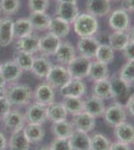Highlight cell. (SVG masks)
Listing matches in <instances>:
<instances>
[{"mask_svg": "<svg viewBox=\"0 0 134 150\" xmlns=\"http://www.w3.org/2000/svg\"><path fill=\"white\" fill-rule=\"evenodd\" d=\"M133 98H134V84H129L127 89H126L122 94H120L118 97L114 98L113 100L115 104H117V105L121 106V107L126 109L129 102H130Z\"/></svg>", "mask_w": 134, "mask_h": 150, "instance_id": "60d3db41", "label": "cell"}, {"mask_svg": "<svg viewBox=\"0 0 134 150\" xmlns=\"http://www.w3.org/2000/svg\"><path fill=\"white\" fill-rule=\"evenodd\" d=\"M110 1H118V0H110Z\"/></svg>", "mask_w": 134, "mask_h": 150, "instance_id": "6f0895ef", "label": "cell"}, {"mask_svg": "<svg viewBox=\"0 0 134 150\" xmlns=\"http://www.w3.org/2000/svg\"><path fill=\"white\" fill-rule=\"evenodd\" d=\"M26 123H35V124H43L47 120V111L45 106L33 102L29 104L26 112L24 113Z\"/></svg>", "mask_w": 134, "mask_h": 150, "instance_id": "9a60e30c", "label": "cell"}, {"mask_svg": "<svg viewBox=\"0 0 134 150\" xmlns=\"http://www.w3.org/2000/svg\"><path fill=\"white\" fill-rule=\"evenodd\" d=\"M23 132L30 144L42 141V139L45 136V130L42 127V124L26 123L23 128Z\"/></svg>", "mask_w": 134, "mask_h": 150, "instance_id": "484cf974", "label": "cell"}, {"mask_svg": "<svg viewBox=\"0 0 134 150\" xmlns=\"http://www.w3.org/2000/svg\"><path fill=\"white\" fill-rule=\"evenodd\" d=\"M1 64H2V63H1V62H0V68H1Z\"/></svg>", "mask_w": 134, "mask_h": 150, "instance_id": "91938a15", "label": "cell"}, {"mask_svg": "<svg viewBox=\"0 0 134 150\" xmlns=\"http://www.w3.org/2000/svg\"><path fill=\"white\" fill-rule=\"evenodd\" d=\"M98 47H99V43L95 36L80 37L79 40L77 41L76 51L78 55L85 56L89 58V59L93 60Z\"/></svg>", "mask_w": 134, "mask_h": 150, "instance_id": "30bf717a", "label": "cell"}, {"mask_svg": "<svg viewBox=\"0 0 134 150\" xmlns=\"http://www.w3.org/2000/svg\"><path fill=\"white\" fill-rule=\"evenodd\" d=\"M0 73L3 75L4 79L6 80L7 85L8 84H13L18 81V79L22 76L23 71L20 67L16 64V62L12 60H7L1 64L0 68Z\"/></svg>", "mask_w": 134, "mask_h": 150, "instance_id": "e0dca14e", "label": "cell"}, {"mask_svg": "<svg viewBox=\"0 0 134 150\" xmlns=\"http://www.w3.org/2000/svg\"><path fill=\"white\" fill-rule=\"evenodd\" d=\"M86 12L96 18L108 16L111 12L110 0H87L85 4Z\"/></svg>", "mask_w": 134, "mask_h": 150, "instance_id": "5bb4252c", "label": "cell"}, {"mask_svg": "<svg viewBox=\"0 0 134 150\" xmlns=\"http://www.w3.org/2000/svg\"><path fill=\"white\" fill-rule=\"evenodd\" d=\"M13 22L10 17L1 18L0 20V46L7 47L13 41Z\"/></svg>", "mask_w": 134, "mask_h": 150, "instance_id": "7402d4cb", "label": "cell"}, {"mask_svg": "<svg viewBox=\"0 0 134 150\" xmlns=\"http://www.w3.org/2000/svg\"><path fill=\"white\" fill-rule=\"evenodd\" d=\"M87 86L83 79L70 78L59 89L60 95L64 97H82L85 95Z\"/></svg>", "mask_w": 134, "mask_h": 150, "instance_id": "ba28073f", "label": "cell"}, {"mask_svg": "<svg viewBox=\"0 0 134 150\" xmlns=\"http://www.w3.org/2000/svg\"><path fill=\"white\" fill-rule=\"evenodd\" d=\"M130 42L127 31H112L109 34L108 44L114 51H122Z\"/></svg>", "mask_w": 134, "mask_h": 150, "instance_id": "83f0119b", "label": "cell"}, {"mask_svg": "<svg viewBox=\"0 0 134 150\" xmlns=\"http://www.w3.org/2000/svg\"><path fill=\"white\" fill-rule=\"evenodd\" d=\"M91 61L92 60L89 59V58L77 54V56L66 65L67 70L69 72L71 78H87L90 65H91Z\"/></svg>", "mask_w": 134, "mask_h": 150, "instance_id": "277c9868", "label": "cell"}, {"mask_svg": "<svg viewBox=\"0 0 134 150\" xmlns=\"http://www.w3.org/2000/svg\"><path fill=\"white\" fill-rule=\"evenodd\" d=\"M71 123L76 131L89 133L93 131L96 126V118L90 115L89 113L82 111L79 114L72 116Z\"/></svg>", "mask_w": 134, "mask_h": 150, "instance_id": "7c38bea8", "label": "cell"}, {"mask_svg": "<svg viewBox=\"0 0 134 150\" xmlns=\"http://www.w3.org/2000/svg\"><path fill=\"white\" fill-rule=\"evenodd\" d=\"M111 140L103 133L96 132L90 135V150H109Z\"/></svg>", "mask_w": 134, "mask_h": 150, "instance_id": "836d02e7", "label": "cell"}, {"mask_svg": "<svg viewBox=\"0 0 134 150\" xmlns=\"http://www.w3.org/2000/svg\"><path fill=\"white\" fill-rule=\"evenodd\" d=\"M110 80V86H111V98H116L118 97L120 94H122L124 91L127 89L129 86V83L125 82L123 79H121L117 74L112 76L111 78H109Z\"/></svg>", "mask_w": 134, "mask_h": 150, "instance_id": "74e56055", "label": "cell"}, {"mask_svg": "<svg viewBox=\"0 0 134 150\" xmlns=\"http://www.w3.org/2000/svg\"><path fill=\"white\" fill-rule=\"evenodd\" d=\"M20 8V0H0V13L6 16L14 15Z\"/></svg>", "mask_w": 134, "mask_h": 150, "instance_id": "ab89813d", "label": "cell"}, {"mask_svg": "<svg viewBox=\"0 0 134 150\" xmlns=\"http://www.w3.org/2000/svg\"><path fill=\"white\" fill-rule=\"evenodd\" d=\"M71 78L67 67L61 64H53L46 76V82L54 89H60Z\"/></svg>", "mask_w": 134, "mask_h": 150, "instance_id": "5b68a950", "label": "cell"}, {"mask_svg": "<svg viewBox=\"0 0 134 150\" xmlns=\"http://www.w3.org/2000/svg\"><path fill=\"white\" fill-rule=\"evenodd\" d=\"M39 38L40 36L34 33L18 38L15 43V50L32 55L36 54L39 51Z\"/></svg>", "mask_w": 134, "mask_h": 150, "instance_id": "8fae6325", "label": "cell"}, {"mask_svg": "<svg viewBox=\"0 0 134 150\" xmlns=\"http://www.w3.org/2000/svg\"><path fill=\"white\" fill-rule=\"evenodd\" d=\"M7 146V140L2 132H0V150H5Z\"/></svg>", "mask_w": 134, "mask_h": 150, "instance_id": "681fc988", "label": "cell"}, {"mask_svg": "<svg viewBox=\"0 0 134 150\" xmlns=\"http://www.w3.org/2000/svg\"><path fill=\"white\" fill-rule=\"evenodd\" d=\"M3 126L8 133H14L19 130H22L26 124L24 114L19 110H10L2 119Z\"/></svg>", "mask_w": 134, "mask_h": 150, "instance_id": "9c48e42d", "label": "cell"}, {"mask_svg": "<svg viewBox=\"0 0 134 150\" xmlns=\"http://www.w3.org/2000/svg\"><path fill=\"white\" fill-rule=\"evenodd\" d=\"M75 131L71 121L63 120V121L54 122L51 125V132L55 136V138L69 139Z\"/></svg>", "mask_w": 134, "mask_h": 150, "instance_id": "4316f807", "label": "cell"}, {"mask_svg": "<svg viewBox=\"0 0 134 150\" xmlns=\"http://www.w3.org/2000/svg\"><path fill=\"white\" fill-rule=\"evenodd\" d=\"M92 96H95L97 98H100L102 100L109 99L112 97L111 95V86L109 78L104 79V80L93 82V87H92Z\"/></svg>", "mask_w": 134, "mask_h": 150, "instance_id": "4dcf8cb0", "label": "cell"}, {"mask_svg": "<svg viewBox=\"0 0 134 150\" xmlns=\"http://www.w3.org/2000/svg\"><path fill=\"white\" fill-rule=\"evenodd\" d=\"M97 41H98L99 45L100 44H108L109 34H105V33H100L98 35H95Z\"/></svg>", "mask_w": 134, "mask_h": 150, "instance_id": "c3c4849f", "label": "cell"}, {"mask_svg": "<svg viewBox=\"0 0 134 150\" xmlns=\"http://www.w3.org/2000/svg\"><path fill=\"white\" fill-rule=\"evenodd\" d=\"M108 25L112 31H128L131 26L129 12L123 8L111 10L108 15Z\"/></svg>", "mask_w": 134, "mask_h": 150, "instance_id": "3957f363", "label": "cell"}, {"mask_svg": "<svg viewBox=\"0 0 134 150\" xmlns=\"http://www.w3.org/2000/svg\"><path fill=\"white\" fill-rule=\"evenodd\" d=\"M54 56L58 64L66 66L71 60L77 56L76 47L73 46V44L70 43L69 41H61Z\"/></svg>", "mask_w": 134, "mask_h": 150, "instance_id": "2e32d148", "label": "cell"}, {"mask_svg": "<svg viewBox=\"0 0 134 150\" xmlns=\"http://www.w3.org/2000/svg\"><path fill=\"white\" fill-rule=\"evenodd\" d=\"M121 8L125 9L128 12H133L134 13V0H122Z\"/></svg>", "mask_w": 134, "mask_h": 150, "instance_id": "7dc6e473", "label": "cell"}, {"mask_svg": "<svg viewBox=\"0 0 134 150\" xmlns=\"http://www.w3.org/2000/svg\"><path fill=\"white\" fill-rule=\"evenodd\" d=\"M70 25H71L70 23L55 16V17H51L47 30L49 31V33H51V34L57 36L60 39H63V38H65L69 34L70 29H71Z\"/></svg>", "mask_w": 134, "mask_h": 150, "instance_id": "603a6c76", "label": "cell"}, {"mask_svg": "<svg viewBox=\"0 0 134 150\" xmlns=\"http://www.w3.org/2000/svg\"><path fill=\"white\" fill-rule=\"evenodd\" d=\"M123 56L126 60L134 61V42H129L126 47L122 50Z\"/></svg>", "mask_w": 134, "mask_h": 150, "instance_id": "f6af8a7d", "label": "cell"}, {"mask_svg": "<svg viewBox=\"0 0 134 150\" xmlns=\"http://www.w3.org/2000/svg\"><path fill=\"white\" fill-rule=\"evenodd\" d=\"M106 109L104 100L97 98L95 96H90L84 99V111L89 113L95 118H100L103 116L104 111Z\"/></svg>", "mask_w": 134, "mask_h": 150, "instance_id": "ffe728a7", "label": "cell"}, {"mask_svg": "<svg viewBox=\"0 0 134 150\" xmlns=\"http://www.w3.org/2000/svg\"><path fill=\"white\" fill-rule=\"evenodd\" d=\"M32 100L33 102L47 107L55 101V89L47 82L38 84L33 91Z\"/></svg>", "mask_w": 134, "mask_h": 150, "instance_id": "52a82bcc", "label": "cell"}, {"mask_svg": "<svg viewBox=\"0 0 134 150\" xmlns=\"http://www.w3.org/2000/svg\"><path fill=\"white\" fill-rule=\"evenodd\" d=\"M50 0H28L30 12H46L49 7Z\"/></svg>", "mask_w": 134, "mask_h": 150, "instance_id": "b9f144b4", "label": "cell"}, {"mask_svg": "<svg viewBox=\"0 0 134 150\" xmlns=\"http://www.w3.org/2000/svg\"><path fill=\"white\" fill-rule=\"evenodd\" d=\"M126 110H127L128 112L134 117V98L130 101V102H129L127 107H126Z\"/></svg>", "mask_w": 134, "mask_h": 150, "instance_id": "f907efd6", "label": "cell"}, {"mask_svg": "<svg viewBox=\"0 0 134 150\" xmlns=\"http://www.w3.org/2000/svg\"><path fill=\"white\" fill-rule=\"evenodd\" d=\"M102 118L104 119V123L107 126L115 128L119 124L126 121V118H127L126 109L117 105V104L113 103L112 105L106 107Z\"/></svg>", "mask_w": 134, "mask_h": 150, "instance_id": "8992f818", "label": "cell"}, {"mask_svg": "<svg viewBox=\"0 0 134 150\" xmlns=\"http://www.w3.org/2000/svg\"><path fill=\"white\" fill-rule=\"evenodd\" d=\"M0 86H1V87H5V86H7L6 80L4 79L3 75H2L1 73H0Z\"/></svg>", "mask_w": 134, "mask_h": 150, "instance_id": "f5cc1de1", "label": "cell"}, {"mask_svg": "<svg viewBox=\"0 0 134 150\" xmlns=\"http://www.w3.org/2000/svg\"><path fill=\"white\" fill-rule=\"evenodd\" d=\"M1 18H2V17H1V13H0V20H1Z\"/></svg>", "mask_w": 134, "mask_h": 150, "instance_id": "680465c9", "label": "cell"}, {"mask_svg": "<svg viewBox=\"0 0 134 150\" xmlns=\"http://www.w3.org/2000/svg\"><path fill=\"white\" fill-rule=\"evenodd\" d=\"M80 11L77 3H57L55 14L57 17L63 19L66 22L72 24L79 15Z\"/></svg>", "mask_w": 134, "mask_h": 150, "instance_id": "ac0fdd59", "label": "cell"}, {"mask_svg": "<svg viewBox=\"0 0 134 150\" xmlns=\"http://www.w3.org/2000/svg\"><path fill=\"white\" fill-rule=\"evenodd\" d=\"M6 87H1L0 86V98L1 97H4L5 96V94H6Z\"/></svg>", "mask_w": 134, "mask_h": 150, "instance_id": "11a10c76", "label": "cell"}, {"mask_svg": "<svg viewBox=\"0 0 134 150\" xmlns=\"http://www.w3.org/2000/svg\"><path fill=\"white\" fill-rule=\"evenodd\" d=\"M5 97L11 106H28L32 101L33 90L27 84L16 82L7 85Z\"/></svg>", "mask_w": 134, "mask_h": 150, "instance_id": "6da1fadb", "label": "cell"}, {"mask_svg": "<svg viewBox=\"0 0 134 150\" xmlns=\"http://www.w3.org/2000/svg\"><path fill=\"white\" fill-rule=\"evenodd\" d=\"M114 53L115 51L112 49L109 44H100L96 51V54H95L94 60L109 65L114 60V57H115Z\"/></svg>", "mask_w": 134, "mask_h": 150, "instance_id": "d590c367", "label": "cell"}, {"mask_svg": "<svg viewBox=\"0 0 134 150\" xmlns=\"http://www.w3.org/2000/svg\"><path fill=\"white\" fill-rule=\"evenodd\" d=\"M68 140L72 150H90V135L88 133L75 130Z\"/></svg>", "mask_w": 134, "mask_h": 150, "instance_id": "f1b7e54d", "label": "cell"}, {"mask_svg": "<svg viewBox=\"0 0 134 150\" xmlns=\"http://www.w3.org/2000/svg\"><path fill=\"white\" fill-rule=\"evenodd\" d=\"M57 3H77V0H56Z\"/></svg>", "mask_w": 134, "mask_h": 150, "instance_id": "db71d44e", "label": "cell"}, {"mask_svg": "<svg viewBox=\"0 0 134 150\" xmlns=\"http://www.w3.org/2000/svg\"><path fill=\"white\" fill-rule=\"evenodd\" d=\"M128 35H129V39H130L131 42H134V26H130L129 30L127 31Z\"/></svg>", "mask_w": 134, "mask_h": 150, "instance_id": "816d5d0a", "label": "cell"}, {"mask_svg": "<svg viewBox=\"0 0 134 150\" xmlns=\"http://www.w3.org/2000/svg\"><path fill=\"white\" fill-rule=\"evenodd\" d=\"M13 56V60L20 67L22 71H31V68H32V65L34 62V58H35L34 55L16 51Z\"/></svg>", "mask_w": 134, "mask_h": 150, "instance_id": "8d00e7d4", "label": "cell"}, {"mask_svg": "<svg viewBox=\"0 0 134 150\" xmlns=\"http://www.w3.org/2000/svg\"><path fill=\"white\" fill-rule=\"evenodd\" d=\"M46 111H47V120H49L52 123L67 119L68 112L62 101L61 102L54 101L52 104L46 107Z\"/></svg>", "mask_w": 134, "mask_h": 150, "instance_id": "d4e9b609", "label": "cell"}, {"mask_svg": "<svg viewBox=\"0 0 134 150\" xmlns=\"http://www.w3.org/2000/svg\"><path fill=\"white\" fill-rule=\"evenodd\" d=\"M11 104L9 103L5 96L0 98V120L3 119L4 116L11 110Z\"/></svg>", "mask_w": 134, "mask_h": 150, "instance_id": "ee69618b", "label": "cell"}, {"mask_svg": "<svg viewBox=\"0 0 134 150\" xmlns=\"http://www.w3.org/2000/svg\"><path fill=\"white\" fill-rule=\"evenodd\" d=\"M8 146L10 150H28L30 143L25 137L22 130H19L14 133H11L8 141Z\"/></svg>", "mask_w": 134, "mask_h": 150, "instance_id": "1f68e13d", "label": "cell"}, {"mask_svg": "<svg viewBox=\"0 0 134 150\" xmlns=\"http://www.w3.org/2000/svg\"><path fill=\"white\" fill-rule=\"evenodd\" d=\"M73 30L78 37H90L97 35L99 30L98 18L91 14L83 12L79 13L76 19L73 21Z\"/></svg>", "mask_w": 134, "mask_h": 150, "instance_id": "7a4b0ae2", "label": "cell"}, {"mask_svg": "<svg viewBox=\"0 0 134 150\" xmlns=\"http://www.w3.org/2000/svg\"><path fill=\"white\" fill-rule=\"evenodd\" d=\"M114 129V136L117 141L132 145L134 144V125L129 122H123Z\"/></svg>", "mask_w": 134, "mask_h": 150, "instance_id": "d6986e66", "label": "cell"}, {"mask_svg": "<svg viewBox=\"0 0 134 150\" xmlns=\"http://www.w3.org/2000/svg\"><path fill=\"white\" fill-rule=\"evenodd\" d=\"M49 148L51 150H72L68 139L54 138L51 141Z\"/></svg>", "mask_w": 134, "mask_h": 150, "instance_id": "7bdbcfd3", "label": "cell"}, {"mask_svg": "<svg viewBox=\"0 0 134 150\" xmlns=\"http://www.w3.org/2000/svg\"><path fill=\"white\" fill-rule=\"evenodd\" d=\"M109 72L110 71H109L108 65L93 59L91 61V65H90L87 78L92 82L104 80V79L109 78V76H110Z\"/></svg>", "mask_w": 134, "mask_h": 150, "instance_id": "44dd1931", "label": "cell"}, {"mask_svg": "<svg viewBox=\"0 0 134 150\" xmlns=\"http://www.w3.org/2000/svg\"><path fill=\"white\" fill-rule=\"evenodd\" d=\"M60 43H61L60 38L48 32L47 34L41 36L39 38V51L38 52L43 56H54Z\"/></svg>", "mask_w": 134, "mask_h": 150, "instance_id": "4fadbf2b", "label": "cell"}, {"mask_svg": "<svg viewBox=\"0 0 134 150\" xmlns=\"http://www.w3.org/2000/svg\"><path fill=\"white\" fill-rule=\"evenodd\" d=\"M52 65L53 63L49 57L40 55V56L34 58V62L30 72H32L36 77H38L40 79L46 78Z\"/></svg>", "mask_w": 134, "mask_h": 150, "instance_id": "cb8c5ba5", "label": "cell"}, {"mask_svg": "<svg viewBox=\"0 0 134 150\" xmlns=\"http://www.w3.org/2000/svg\"><path fill=\"white\" fill-rule=\"evenodd\" d=\"M117 75L127 83L134 84V61L126 60L125 63L119 69Z\"/></svg>", "mask_w": 134, "mask_h": 150, "instance_id": "f35d334b", "label": "cell"}, {"mask_svg": "<svg viewBox=\"0 0 134 150\" xmlns=\"http://www.w3.org/2000/svg\"><path fill=\"white\" fill-rule=\"evenodd\" d=\"M62 102L68 114H71L72 116L84 111V99H82V97H64Z\"/></svg>", "mask_w": 134, "mask_h": 150, "instance_id": "e575fe53", "label": "cell"}, {"mask_svg": "<svg viewBox=\"0 0 134 150\" xmlns=\"http://www.w3.org/2000/svg\"><path fill=\"white\" fill-rule=\"evenodd\" d=\"M109 150H132V149H131V145L122 143V142L116 140L115 142H112L111 143L110 149Z\"/></svg>", "mask_w": 134, "mask_h": 150, "instance_id": "bcb514c9", "label": "cell"}, {"mask_svg": "<svg viewBox=\"0 0 134 150\" xmlns=\"http://www.w3.org/2000/svg\"><path fill=\"white\" fill-rule=\"evenodd\" d=\"M38 150H51V149L49 148V147H42V148H40Z\"/></svg>", "mask_w": 134, "mask_h": 150, "instance_id": "9f6ffc18", "label": "cell"}, {"mask_svg": "<svg viewBox=\"0 0 134 150\" xmlns=\"http://www.w3.org/2000/svg\"><path fill=\"white\" fill-rule=\"evenodd\" d=\"M28 19L34 30L45 31L49 26L51 16L46 12H30Z\"/></svg>", "mask_w": 134, "mask_h": 150, "instance_id": "f546056e", "label": "cell"}, {"mask_svg": "<svg viewBox=\"0 0 134 150\" xmlns=\"http://www.w3.org/2000/svg\"><path fill=\"white\" fill-rule=\"evenodd\" d=\"M33 31L34 29L28 18H19L13 22V33L16 39L31 34Z\"/></svg>", "mask_w": 134, "mask_h": 150, "instance_id": "d6a6232c", "label": "cell"}]
</instances>
